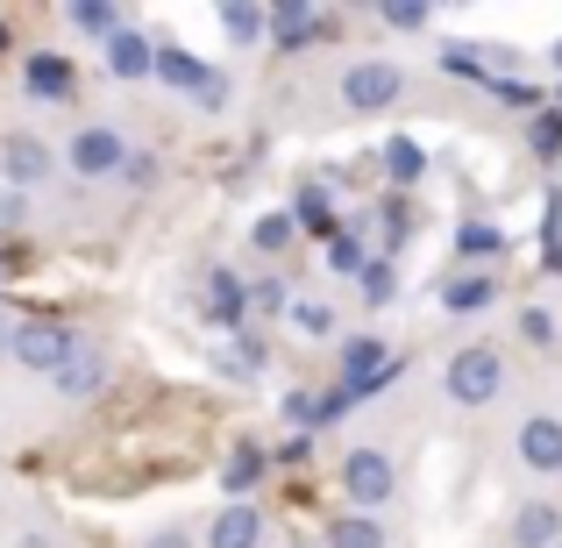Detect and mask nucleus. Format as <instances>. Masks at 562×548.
Returning a JSON list of instances; mask_svg holds the SVG:
<instances>
[{"label":"nucleus","instance_id":"1","mask_svg":"<svg viewBox=\"0 0 562 548\" xmlns=\"http://www.w3.org/2000/svg\"><path fill=\"white\" fill-rule=\"evenodd\" d=\"M71 343H79V335H65L57 321H29V328H14V335H8L14 364H22V370H43V378H50V370L71 357Z\"/></svg>","mask_w":562,"mask_h":548},{"label":"nucleus","instance_id":"2","mask_svg":"<svg viewBox=\"0 0 562 548\" xmlns=\"http://www.w3.org/2000/svg\"><path fill=\"white\" fill-rule=\"evenodd\" d=\"M150 71H157V79H165V86H179V93H200L206 108H221V100H228V79H221V71H206L200 57L171 51V43H165V51L150 57Z\"/></svg>","mask_w":562,"mask_h":548},{"label":"nucleus","instance_id":"3","mask_svg":"<svg viewBox=\"0 0 562 548\" xmlns=\"http://www.w3.org/2000/svg\"><path fill=\"white\" fill-rule=\"evenodd\" d=\"M498 384H506V364H498L492 349H463V357H449V399H463V406H484Z\"/></svg>","mask_w":562,"mask_h":548},{"label":"nucleus","instance_id":"4","mask_svg":"<svg viewBox=\"0 0 562 548\" xmlns=\"http://www.w3.org/2000/svg\"><path fill=\"white\" fill-rule=\"evenodd\" d=\"M384 378H392V349H384L378 335H357V343L342 349V384H335V392L357 399V392H378Z\"/></svg>","mask_w":562,"mask_h":548},{"label":"nucleus","instance_id":"5","mask_svg":"<svg viewBox=\"0 0 562 548\" xmlns=\"http://www.w3.org/2000/svg\"><path fill=\"white\" fill-rule=\"evenodd\" d=\"M398 93H406V71H398V65H357V71L342 79V100H349L357 114H378V108H392Z\"/></svg>","mask_w":562,"mask_h":548},{"label":"nucleus","instance_id":"6","mask_svg":"<svg viewBox=\"0 0 562 548\" xmlns=\"http://www.w3.org/2000/svg\"><path fill=\"white\" fill-rule=\"evenodd\" d=\"M342 492L357 499V506H384V499H392V463H384L378 449H357L342 463Z\"/></svg>","mask_w":562,"mask_h":548},{"label":"nucleus","instance_id":"7","mask_svg":"<svg viewBox=\"0 0 562 548\" xmlns=\"http://www.w3.org/2000/svg\"><path fill=\"white\" fill-rule=\"evenodd\" d=\"M122 165H128V150H122L114 128H86V136L71 143V171H86V179H108V171H122Z\"/></svg>","mask_w":562,"mask_h":548},{"label":"nucleus","instance_id":"8","mask_svg":"<svg viewBox=\"0 0 562 548\" xmlns=\"http://www.w3.org/2000/svg\"><path fill=\"white\" fill-rule=\"evenodd\" d=\"M263 29H271V36L285 43V51H300V43H314L328 22H321V14L306 8V0H285V8H271V14H263Z\"/></svg>","mask_w":562,"mask_h":548},{"label":"nucleus","instance_id":"9","mask_svg":"<svg viewBox=\"0 0 562 548\" xmlns=\"http://www.w3.org/2000/svg\"><path fill=\"white\" fill-rule=\"evenodd\" d=\"M50 378H57V392H71V399H86V392H93V384H100V378H108V364H100V349H93V343H71V357H65V364H57V370H50Z\"/></svg>","mask_w":562,"mask_h":548},{"label":"nucleus","instance_id":"10","mask_svg":"<svg viewBox=\"0 0 562 548\" xmlns=\"http://www.w3.org/2000/svg\"><path fill=\"white\" fill-rule=\"evenodd\" d=\"M520 456H527V470H562V421H527L520 427Z\"/></svg>","mask_w":562,"mask_h":548},{"label":"nucleus","instance_id":"11","mask_svg":"<svg viewBox=\"0 0 562 548\" xmlns=\"http://www.w3.org/2000/svg\"><path fill=\"white\" fill-rule=\"evenodd\" d=\"M43 171H50V150H43L36 136H8V179L14 186H36Z\"/></svg>","mask_w":562,"mask_h":548},{"label":"nucleus","instance_id":"12","mask_svg":"<svg viewBox=\"0 0 562 548\" xmlns=\"http://www.w3.org/2000/svg\"><path fill=\"white\" fill-rule=\"evenodd\" d=\"M214 548H257V506H221L214 535H206Z\"/></svg>","mask_w":562,"mask_h":548},{"label":"nucleus","instance_id":"13","mask_svg":"<svg viewBox=\"0 0 562 548\" xmlns=\"http://www.w3.org/2000/svg\"><path fill=\"white\" fill-rule=\"evenodd\" d=\"M150 57H157V43L128 36V29L108 43V65H114V79H143V71H150Z\"/></svg>","mask_w":562,"mask_h":548},{"label":"nucleus","instance_id":"14","mask_svg":"<svg viewBox=\"0 0 562 548\" xmlns=\"http://www.w3.org/2000/svg\"><path fill=\"white\" fill-rule=\"evenodd\" d=\"M562 535V506H527L520 521H513V541L520 548H549Z\"/></svg>","mask_w":562,"mask_h":548},{"label":"nucleus","instance_id":"15","mask_svg":"<svg viewBox=\"0 0 562 548\" xmlns=\"http://www.w3.org/2000/svg\"><path fill=\"white\" fill-rule=\"evenodd\" d=\"M328 548H384V527L371 513H342V521H328Z\"/></svg>","mask_w":562,"mask_h":548},{"label":"nucleus","instance_id":"16","mask_svg":"<svg viewBox=\"0 0 562 548\" xmlns=\"http://www.w3.org/2000/svg\"><path fill=\"white\" fill-rule=\"evenodd\" d=\"M29 93L65 100L71 93V65H65V57H29Z\"/></svg>","mask_w":562,"mask_h":548},{"label":"nucleus","instance_id":"17","mask_svg":"<svg viewBox=\"0 0 562 548\" xmlns=\"http://www.w3.org/2000/svg\"><path fill=\"white\" fill-rule=\"evenodd\" d=\"M206 306H214V321H228V328H235V321L249 314V292H243V278H228V271H221L214 286H206Z\"/></svg>","mask_w":562,"mask_h":548},{"label":"nucleus","instance_id":"18","mask_svg":"<svg viewBox=\"0 0 562 548\" xmlns=\"http://www.w3.org/2000/svg\"><path fill=\"white\" fill-rule=\"evenodd\" d=\"M492 292H498L492 278H456V286H441V306H449V314H477Z\"/></svg>","mask_w":562,"mask_h":548},{"label":"nucleus","instance_id":"19","mask_svg":"<svg viewBox=\"0 0 562 548\" xmlns=\"http://www.w3.org/2000/svg\"><path fill=\"white\" fill-rule=\"evenodd\" d=\"M292 228L335 235V206H328V192H321V186H306V192H300V221H292Z\"/></svg>","mask_w":562,"mask_h":548},{"label":"nucleus","instance_id":"20","mask_svg":"<svg viewBox=\"0 0 562 548\" xmlns=\"http://www.w3.org/2000/svg\"><path fill=\"white\" fill-rule=\"evenodd\" d=\"M257 478H263V456L257 449H235L228 463H221V484H228V492H249Z\"/></svg>","mask_w":562,"mask_h":548},{"label":"nucleus","instance_id":"21","mask_svg":"<svg viewBox=\"0 0 562 548\" xmlns=\"http://www.w3.org/2000/svg\"><path fill=\"white\" fill-rule=\"evenodd\" d=\"M221 29H228L235 43H257V36H263V14L243 8V0H228V8H221Z\"/></svg>","mask_w":562,"mask_h":548},{"label":"nucleus","instance_id":"22","mask_svg":"<svg viewBox=\"0 0 562 548\" xmlns=\"http://www.w3.org/2000/svg\"><path fill=\"white\" fill-rule=\"evenodd\" d=\"M71 22H79L86 29V36H122V8H71Z\"/></svg>","mask_w":562,"mask_h":548},{"label":"nucleus","instance_id":"23","mask_svg":"<svg viewBox=\"0 0 562 548\" xmlns=\"http://www.w3.org/2000/svg\"><path fill=\"white\" fill-rule=\"evenodd\" d=\"M384 171H392L398 186H406V179H420V150H413L406 136H398V143H384Z\"/></svg>","mask_w":562,"mask_h":548},{"label":"nucleus","instance_id":"24","mask_svg":"<svg viewBox=\"0 0 562 548\" xmlns=\"http://www.w3.org/2000/svg\"><path fill=\"white\" fill-rule=\"evenodd\" d=\"M398 292V278H392V264H363V300L371 306H384Z\"/></svg>","mask_w":562,"mask_h":548},{"label":"nucleus","instance_id":"25","mask_svg":"<svg viewBox=\"0 0 562 548\" xmlns=\"http://www.w3.org/2000/svg\"><path fill=\"white\" fill-rule=\"evenodd\" d=\"M328 264H335V271H363V249H357V235H342V228H335V235H328Z\"/></svg>","mask_w":562,"mask_h":548},{"label":"nucleus","instance_id":"26","mask_svg":"<svg viewBox=\"0 0 562 548\" xmlns=\"http://www.w3.org/2000/svg\"><path fill=\"white\" fill-rule=\"evenodd\" d=\"M292 243V214H263L257 221V249H285Z\"/></svg>","mask_w":562,"mask_h":548},{"label":"nucleus","instance_id":"27","mask_svg":"<svg viewBox=\"0 0 562 548\" xmlns=\"http://www.w3.org/2000/svg\"><path fill=\"white\" fill-rule=\"evenodd\" d=\"M520 335H527V343H541V349H549V343H555V321L541 314V306H527V314H520Z\"/></svg>","mask_w":562,"mask_h":548},{"label":"nucleus","instance_id":"28","mask_svg":"<svg viewBox=\"0 0 562 548\" xmlns=\"http://www.w3.org/2000/svg\"><path fill=\"white\" fill-rule=\"evenodd\" d=\"M456 243H463L470 257H492V249L506 243V235H498V228H463V235H456Z\"/></svg>","mask_w":562,"mask_h":548},{"label":"nucleus","instance_id":"29","mask_svg":"<svg viewBox=\"0 0 562 548\" xmlns=\"http://www.w3.org/2000/svg\"><path fill=\"white\" fill-rule=\"evenodd\" d=\"M535 150H541V157L562 150V122H555V114H549V122H535Z\"/></svg>","mask_w":562,"mask_h":548},{"label":"nucleus","instance_id":"30","mask_svg":"<svg viewBox=\"0 0 562 548\" xmlns=\"http://www.w3.org/2000/svg\"><path fill=\"white\" fill-rule=\"evenodd\" d=\"M249 306H257V314H285V286H257Z\"/></svg>","mask_w":562,"mask_h":548},{"label":"nucleus","instance_id":"31","mask_svg":"<svg viewBox=\"0 0 562 548\" xmlns=\"http://www.w3.org/2000/svg\"><path fill=\"white\" fill-rule=\"evenodd\" d=\"M384 22L392 29H427V8H384Z\"/></svg>","mask_w":562,"mask_h":548},{"label":"nucleus","instance_id":"32","mask_svg":"<svg viewBox=\"0 0 562 548\" xmlns=\"http://www.w3.org/2000/svg\"><path fill=\"white\" fill-rule=\"evenodd\" d=\"M300 328L306 335H328V306H300Z\"/></svg>","mask_w":562,"mask_h":548},{"label":"nucleus","instance_id":"33","mask_svg":"<svg viewBox=\"0 0 562 548\" xmlns=\"http://www.w3.org/2000/svg\"><path fill=\"white\" fill-rule=\"evenodd\" d=\"M14 221H22V200H14V192H0V228H14Z\"/></svg>","mask_w":562,"mask_h":548},{"label":"nucleus","instance_id":"34","mask_svg":"<svg viewBox=\"0 0 562 548\" xmlns=\"http://www.w3.org/2000/svg\"><path fill=\"white\" fill-rule=\"evenodd\" d=\"M150 548H186V527H165V535H157Z\"/></svg>","mask_w":562,"mask_h":548},{"label":"nucleus","instance_id":"35","mask_svg":"<svg viewBox=\"0 0 562 548\" xmlns=\"http://www.w3.org/2000/svg\"><path fill=\"white\" fill-rule=\"evenodd\" d=\"M0 349H8V321H0Z\"/></svg>","mask_w":562,"mask_h":548},{"label":"nucleus","instance_id":"36","mask_svg":"<svg viewBox=\"0 0 562 548\" xmlns=\"http://www.w3.org/2000/svg\"><path fill=\"white\" fill-rule=\"evenodd\" d=\"M555 71H562V43H555Z\"/></svg>","mask_w":562,"mask_h":548}]
</instances>
